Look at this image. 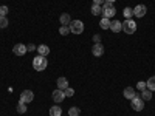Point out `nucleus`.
Returning a JSON list of instances; mask_svg holds the SVG:
<instances>
[{"mask_svg":"<svg viewBox=\"0 0 155 116\" xmlns=\"http://www.w3.org/2000/svg\"><path fill=\"white\" fill-rule=\"evenodd\" d=\"M99 27H101L102 30H110V20H109L107 17H102L101 22H99Z\"/></svg>","mask_w":155,"mask_h":116,"instance_id":"obj_19","label":"nucleus"},{"mask_svg":"<svg viewBox=\"0 0 155 116\" xmlns=\"http://www.w3.org/2000/svg\"><path fill=\"white\" fill-rule=\"evenodd\" d=\"M106 2H110V3H113V2H116V0H106Z\"/></svg>","mask_w":155,"mask_h":116,"instance_id":"obj_32","label":"nucleus"},{"mask_svg":"<svg viewBox=\"0 0 155 116\" xmlns=\"http://www.w3.org/2000/svg\"><path fill=\"white\" fill-rule=\"evenodd\" d=\"M56 84H58V88L59 90H65V88H68V81H67V77H59V79L56 81Z\"/></svg>","mask_w":155,"mask_h":116,"instance_id":"obj_13","label":"nucleus"},{"mask_svg":"<svg viewBox=\"0 0 155 116\" xmlns=\"http://www.w3.org/2000/svg\"><path fill=\"white\" fill-rule=\"evenodd\" d=\"M141 99H143V101H150L152 99V92H150V90H143V92H141Z\"/></svg>","mask_w":155,"mask_h":116,"instance_id":"obj_20","label":"nucleus"},{"mask_svg":"<svg viewBox=\"0 0 155 116\" xmlns=\"http://www.w3.org/2000/svg\"><path fill=\"white\" fill-rule=\"evenodd\" d=\"M123 31L126 34H134L137 31V23L132 20V19H126L123 22Z\"/></svg>","mask_w":155,"mask_h":116,"instance_id":"obj_2","label":"nucleus"},{"mask_svg":"<svg viewBox=\"0 0 155 116\" xmlns=\"http://www.w3.org/2000/svg\"><path fill=\"white\" fill-rule=\"evenodd\" d=\"M79 114H81V110L78 107H71L68 110V116H79Z\"/></svg>","mask_w":155,"mask_h":116,"instance_id":"obj_23","label":"nucleus"},{"mask_svg":"<svg viewBox=\"0 0 155 116\" xmlns=\"http://www.w3.org/2000/svg\"><path fill=\"white\" fill-rule=\"evenodd\" d=\"M92 54L93 56H102L104 54V47H102V44L99 42V44H95L93 47H92Z\"/></svg>","mask_w":155,"mask_h":116,"instance_id":"obj_10","label":"nucleus"},{"mask_svg":"<svg viewBox=\"0 0 155 116\" xmlns=\"http://www.w3.org/2000/svg\"><path fill=\"white\" fill-rule=\"evenodd\" d=\"M110 30H112L113 33H120V31H123V22H118V20L110 22Z\"/></svg>","mask_w":155,"mask_h":116,"instance_id":"obj_12","label":"nucleus"},{"mask_svg":"<svg viewBox=\"0 0 155 116\" xmlns=\"http://www.w3.org/2000/svg\"><path fill=\"white\" fill-rule=\"evenodd\" d=\"M70 33V25L67 27V25H62V27L59 28V34H62V36H67Z\"/></svg>","mask_w":155,"mask_h":116,"instance_id":"obj_22","label":"nucleus"},{"mask_svg":"<svg viewBox=\"0 0 155 116\" xmlns=\"http://www.w3.org/2000/svg\"><path fill=\"white\" fill-rule=\"evenodd\" d=\"M25 111H27V104H23V102H19V105H17V113L23 114Z\"/></svg>","mask_w":155,"mask_h":116,"instance_id":"obj_24","label":"nucleus"},{"mask_svg":"<svg viewBox=\"0 0 155 116\" xmlns=\"http://www.w3.org/2000/svg\"><path fill=\"white\" fill-rule=\"evenodd\" d=\"M36 48H37V47H36V45H33V44H30V45L27 47V50H28V51H34Z\"/></svg>","mask_w":155,"mask_h":116,"instance_id":"obj_29","label":"nucleus"},{"mask_svg":"<svg viewBox=\"0 0 155 116\" xmlns=\"http://www.w3.org/2000/svg\"><path fill=\"white\" fill-rule=\"evenodd\" d=\"M33 99H34V93L31 92V90H23V92L20 93L19 102H23V104H28V102H31Z\"/></svg>","mask_w":155,"mask_h":116,"instance_id":"obj_5","label":"nucleus"},{"mask_svg":"<svg viewBox=\"0 0 155 116\" xmlns=\"http://www.w3.org/2000/svg\"><path fill=\"white\" fill-rule=\"evenodd\" d=\"M51 98H53V101L56 102V104H61V102L64 101V99H65V95H64V92H62V90H54V92H53V95H51Z\"/></svg>","mask_w":155,"mask_h":116,"instance_id":"obj_9","label":"nucleus"},{"mask_svg":"<svg viewBox=\"0 0 155 116\" xmlns=\"http://www.w3.org/2000/svg\"><path fill=\"white\" fill-rule=\"evenodd\" d=\"M82 31H84V23L81 20H73L70 23V33H73V34H82Z\"/></svg>","mask_w":155,"mask_h":116,"instance_id":"obj_4","label":"nucleus"},{"mask_svg":"<svg viewBox=\"0 0 155 116\" xmlns=\"http://www.w3.org/2000/svg\"><path fill=\"white\" fill-rule=\"evenodd\" d=\"M6 14H8V6H0V16H3V17H6Z\"/></svg>","mask_w":155,"mask_h":116,"instance_id":"obj_27","label":"nucleus"},{"mask_svg":"<svg viewBox=\"0 0 155 116\" xmlns=\"http://www.w3.org/2000/svg\"><path fill=\"white\" fill-rule=\"evenodd\" d=\"M123 95H124V98H126V99H129V101H132V99L137 96V93H135V88H132V87H127V88H124Z\"/></svg>","mask_w":155,"mask_h":116,"instance_id":"obj_11","label":"nucleus"},{"mask_svg":"<svg viewBox=\"0 0 155 116\" xmlns=\"http://www.w3.org/2000/svg\"><path fill=\"white\" fill-rule=\"evenodd\" d=\"M92 14H93V16H101V14H102V5L93 3V6H92Z\"/></svg>","mask_w":155,"mask_h":116,"instance_id":"obj_18","label":"nucleus"},{"mask_svg":"<svg viewBox=\"0 0 155 116\" xmlns=\"http://www.w3.org/2000/svg\"><path fill=\"white\" fill-rule=\"evenodd\" d=\"M47 65H48V62H47L45 56H37L33 59V68L36 71H44L47 68Z\"/></svg>","mask_w":155,"mask_h":116,"instance_id":"obj_1","label":"nucleus"},{"mask_svg":"<svg viewBox=\"0 0 155 116\" xmlns=\"http://www.w3.org/2000/svg\"><path fill=\"white\" fill-rule=\"evenodd\" d=\"M27 45H23V44H16L14 48H12V53H14L16 56H23L25 53H27Z\"/></svg>","mask_w":155,"mask_h":116,"instance_id":"obj_7","label":"nucleus"},{"mask_svg":"<svg viewBox=\"0 0 155 116\" xmlns=\"http://www.w3.org/2000/svg\"><path fill=\"white\" fill-rule=\"evenodd\" d=\"M64 95H65V98H71L73 95H74V90L73 88H65V90H64Z\"/></svg>","mask_w":155,"mask_h":116,"instance_id":"obj_25","label":"nucleus"},{"mask_svg":"<svg viewBox=\"0 0 155 116\" xmlns=\"http://www.w3.org/2000/svg\"><path fill=\"white\" fill-rule=\"evenodd\" d=\"M36 50H37L39 56H45V57H47V56L50 54V48H48L47 45H39V47H37Z\"/></svg>","mask_w":155,"mask_h":116,"instance_id":"obj_14","label":"nucleus"},{"mask_svg":"<svg viewBox=\"0 0 155 116\" xmlns=\"http://www.w3.org/2000/svg\"><path fill=\"white\" fill-rule=\"evenodd\" d=\"M6 27H8V19L0 16V28H6Z\"/></svg>","mask_w":155,"mask_h":116,"instance_id":"obj_26","label":"nucleus"},{"mask_svg":"<svg viewBox=\"0 0 155 116\" xmlns=\"http://www.w3.org/2000/svg\"><path fill=\"white\" fill-rule=\"evenodd\" d=\"M130 105H132V108L135 110V111H141L144 108V101L141 99L140 96H135L132 101H130Z\"/></svg>","mask_w":155,"mask_h":116,"instance_id":"obj_6","label":"nucleus"},{"mask_svg":"<svg viewBox=\"0 0 155 116\" xmlns=\"http://www.w3.org/2000/svg\"><path fill=\"white\" fill-rule=\"evenodd\" d=\"M59 22H61L62 25H67V27H68V25L71 23V19H70V14H67V12H64V14L61 16V19H59Z\"/></svg>","mask_w":155,"mask_h":116,"instance_id":"obj_16","label":"nucleus"},{"mask_svg":"<svg viewBox=\"0 0 155 116\" xmlns=\"http://www.w3.org/2000/svg\"><path fill=\"white\" fill-rule=\"evenodd\" d=\"M93 3H96V5H104L106 0H93Z\"/></svg>","mask_w":155,"mask_h":116,"instance_id":"obj_30","label":"nucleus"},{"mask_svg":"<svg viewBox=\"0 0 155 116\" xmlns=\"http://www.w3.org/2000/svg\"><path fill=\"white\" fill-rule=\"evenodd\" d=\"M123 14H124V17H126V19H130V17L134 16V9L127 6V8H124V11H123Z\"/></svg>","mask_w":155,"mask_h":116,"instance_id":"obj_21","label":"nucleus"},{"mask_svg":"<svg viewBox=\"0 0 155 116\" xmlns=\"http://www.w3.org/2000/svg\"><path fill=\"white\" fill-rule=\"evenodd\" d=\"M93 40H95V44H99V40H101V37H99V36H93Z\"/></svg>","mask_w":155,"mask_h":116,"instance_id":"obj_31","label":"nucleus"},{"mask_svg":"<svg viewBox=\"0 0 155 116\" xmlns=\"http://www.w3.org/2000/svg\"><path fill=\"white\" fill-rule=\"evenodd\" d=\"M146 88L150 90V92H155V76H150L147 82H146Z\"/></svg>","mask_w":155,"mask_h":116,"instance_id":"obj_15","label":"nucleus"},{"mask_svg":"<svg viewBox=\"0 0 155 116\" xmlns=\"http://www.w3.org/2000/svg\"><path fill=\"white\" fill-rule=\"evenodd\" d=\"M132 9H134V16H137V17H143V16H146V12H147L146 5H137Z\"/></svg>","mask_w":155,"mask_h":116,"instance_id":"obj_8","label":"nucleus"},{"mask_svg":"<svg viewBox=\"0 0 155 116\" xmlns=\"http://www.w3.org/2000/svg\"><path fill=\"white\" fill-rule=\"evenodd\" d=\"M115 12H116V9H115L113 3L106 2L104 5H102V16H104V17L110 19V17H113V16H115Z\"/></svg>","mask_w":155,"mask_h":116,"instance_id":"obj_3","label":"nucleus"},{"mask_svg":"<svg viewBox=\"0 0 155 116\" xmlns=\"http://www.w3.org/2000/svg\"><path fill=\"white\" fill-rule=\"evenodd\" d=\"M62 114V108L59 105H53L50 108V116H61Z\"/></svg>","mask_w":155,"mask_h":116,"instance_id":"obj_17","label":"nucleus"},{"mask_svg":"<svg viewBox=\"0 0 155 116\" xmlns=\"http://www.w3.org/2000/svg\"><path fill=\"white\" fill-rule=\"evenodd\" d=\"M137 88L140 90V92H143V90H146V82H143V81H140V82L137 84Z\"/></svg>","mask_w":155,"mask_h":116,"instance_id":"obj_28","label":"nucleus"}]
</instances>
